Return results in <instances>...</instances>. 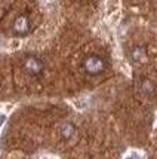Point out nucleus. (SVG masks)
Masks as SVG:
<instances>
[{
	"label": "nucleus",
	"mask_w": 157,
	"mask_h": 159,
	"mask_svg": "<svg viewBox=\"0 0 157 159\" xmlns=\"http://www.w3.org/2000/svg\"><path fill=\"white\" fill-rule=\"evenodd\" d=\"M83 69H85V71L89 73V75H99V73H102L104 69H105V62H104V60L101 57L90 55L85 60Z\"/></svg>",
	"instance_id": "obj_1"
},
{
	"label": "nucleus",
	"mask_w": 157,
	"mask_h": 159,
	"mask_svg": "<svg viewBox=\"0 0 157 159\" xmlns=\"http://www.w3.org/2000/svg\"><path fill=\"white\" fill-rule=\"evenodd\" d=\"M22 69L25 70V73H28L30 76H40L45 70V64L41 60L36 58V57H27L24 60V64H22Z\"/></svg>",
	"instance_id": "obj_2"
},
{
	"label": "nucleus",
	"mask_w": 157,
	"mask_h": 159,
	"mask_svg": "<svg viewBox=\"0 0 157 159\" xmlns=\"http://www.w3.org/2000/svg\"><path fill=\"white\" fill-rule=\"evenodd\" d=\"M12 31L16 36H25L31 31V20L27 14L20 15L12 24Z\"/></svg>",
	"instance_id": "obj_3"
},
{
	"label": "nucleus",
	"mask_w": 157,
	"mask_h": 159,
	"mask_svg": "<svg viewBox=\"0 0 157 159\" xmlns=\"http://www.w3.org/2000/svg\"><path fill=\"white\" fill-rule=\"evenodd\" d=\"M76 132V128L73 124H70V122H67V124H62L61 126H59V134H61V137L64 140H70L73 135H74Z\"/></svg>",
	"instance_id": "obj_4"
},
{
	"label": "nucleus",
	"mask_w": 157,
	"mask_h": 159,
	"mask_svg": "<svg viewBox=\"0 0 157 159\" xmlns=\"http://www.w3.org/2000/svg\"><path fill=\"white\" fill-rule=\"evenodd\" d=\"M153 91H154L153 83H151L148 79H142L141 83H139V92H141L142 95H151Z\"/></svg>",
	"instance_id": "obj_5"
},
{
	"label": "nucleus",
	"mask_w": 157,
	"mask_h": 159,
	"mask_svg": "<svg viewBox=\"0 0 157 159\" xmlns=\"http://www.w3.org/2000/svg\"><path fill=\"white\" fill-rule=\"evenodd\" d=\"M3 122H5V116H3V115H0V126H2Z\"/></svg>",
	"instance_id": "obj_6"
}]
</instances>
